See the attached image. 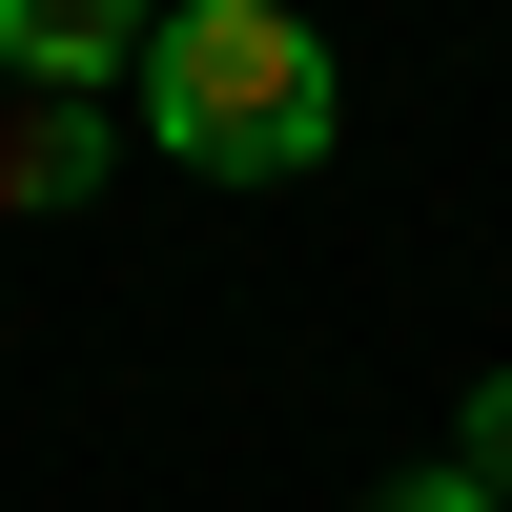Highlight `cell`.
Masks as SVG:
<instances>
[{
  "label": "cell",
  "mask_w": 512,
  "mask_h": 512,
  "mask_svg": "<svg viewBox=\"0 0 512 512\" xmlns=\"http://www.w3.org/2000/svg\"><path fill=\"white\" fill-rule=\"evenodd\" d=\"M328 123H349L328 21H287V0H164V21H144V144L164 164L287 185V164H328Z\"/></svg>",
  "instance_id": "1"
},
{
  "label": "cell",
  "mask_w": 512,
  "mask_h": 512,
  "mask_svg": "<svg viewBox=\"0 0 512 512\" xmlns=\"http://www.w3.org/2000/svg\"><path fill=\"white\" fill-rule=\"evenodd\" d=\"M144 21L164 0H0V62H21V103H103V82H144Z\"/></svg>",
  "instance_id": "2"
},
{
  "label": "cell",
  "mask_w": 512,
  "mask_h": 512,
  "mask_svg": "<svg viewBox=\"0 0 512 512\" xmlns=\"http://www.w3.org/2000/svg\"><path fill=\"white\" fill-rule=\"evenodd\" d=\"M103 164H123V123H103V103H21V123H0V226H41V205H82Z\"/></svg>",
  "instance_id": "3"
},
{
  "label": "cell",
  "mask_w": 512,
  "mask_h": 512,
  "mask_svg": "<svg viewBox=\"0 0 512 512\" xmlns=\"http://www.w3.org/2000/svg\"><path fill=\"white\" fill-rule=\"evenodd\" d=\"M451 472H472V492H512V369L472 390V431H451Z\"/></svg>",
  "instance_id": "4"
},
{
  "label": "cell",
  "mask_w": 512,
  "mask_h": 512,
  "mask_svg": "<svg viewBox=\"0 0 512 512\" xmlns=\"http://www.w3.org/2000/svg\"><path fill=\"white\" fill-rule=\"evenodd\" d=\"M369 512H492V492H472V472H390Z\"/></svg>",
  "instance_id": "5"
}]
</instances>
